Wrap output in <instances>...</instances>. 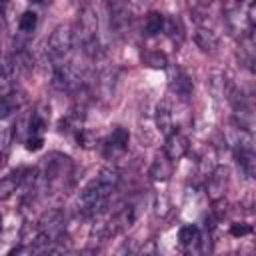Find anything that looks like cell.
Returning a JSON list of instances; mask_svg holds the SVG:
<instances>
[{
  "instance_id": "6da1fadb",
  "label": "cell",
  "mask_w": 256,
  "mask_h": 256,
  "mask_svg": "<svg viewBox=\"0 0 256 256\" xmlns=\"http://www.w3.org/2000/svg\"><path fill=\"white\" fill-rule=\"evenodd\" d=\"M120 182V172L114 166H106L98 172V176L86 184V188L80 192L78 202H76V210L82 218H90V216H100L106 212L110 196L114 192V188Z\"/></svg>"
},
{
  "instance_id": "7a4b0ae2",
  "label": "cell",
  "mask_w": 256,
  "mask_h": 256,
  "mask_svg": "<svg viewBox=\"0 0 256 256\" xmlns=\"http://www.w3.org/2000/svg\"><path fill=\"white\" fill-rule=\"evenodd\" d=\"M74 42H76V34L72 30V26H68V24L56 26L54 32L50 34V38L46 40V56H48V60L54 62V66L66 64V58L74 50Z\"/></svg>"
},
{
  "instance_id": "3957f363",
  "label": "cell",
  "mask_w": 256,
  "mask_h": 256,
  "mask_svg": "<svg viewBox=\"0 0 256 256\" xmlns=\"http://www.w3.org/2000/svg\"><path fill=\"white\" fill-rule=\"evenodd\" d=\"M52 86L56 90H62V92H78L82 88V74L70 62L54 66V70H52Z\"/></svg>"
},
{
  "instance_id": "277c9868",
  "label": "cell",
  "mask_w": 256,
  "mask_h": 256,
  "mask_svg": "<svg viewBox=\"0 0 256 256\" xmlns=\"http://www.w3.org/2000/svg\"><path fill=\"white\" fill-rule=\"evenodd\" d=\"M190 150V140L182 134V132H172L170 136H166V144H164V156L172 162L184 158Z\"/></svg>"
},
{
  "instance_id": "5b68a950",
  "label": "cell",
  "mask_w": 256,
  "mask_h": 256,
  "mask_svg": "<svg viewBox=\"0 0 256 256\" xmlns=\"http://www.w3.org/2000/svg\"><path fill=\"white\" fill-rule=\"evenodd\" d=\"M226 180H228V170L226 166H216L210 176H208V184H206V190H208V196L210 200H220L224 196V190H226Z\"/></svg>"
},
{
  "instance_id": "8992f818",
  "label": "cell",
  "mask_w": 256,
  "mask_h": 256,
  "mask_svg": "<svg viewBox=\"0 0 256 256\" xmlns=\"http://www.w3.org/2000/svg\"><path fill=\"white\" fill-rule=\"evenodd\" d=\"M170 90L176 92L182 100H188L192 96V92H194L190 76L180 68H172L170 70Z\"/></svg>"
},
{
  "instance_id": "52a82bcc",
  "label": "cell",
  "mask_w": 256,
  "mask_h": 256,
  "mask_svg": "<svg viewBox=\"0 0 256 256\" xmlns=\"http://www.w3.org/2000/svg\"><path fill=\"white\" fill-rule=\"evenodd\" d=\"M234 156H236V162H238L240 170H242L248 178H254V174H256V154H254V146H236V148H234Z\"/></svg>"
},
{
  "instance_id": "ba28073f",
  "label": "cell",
  "mask_w": 256,
  "mask_h": 256,
  "mask_svg": "<svg viewBox=\"0 0 256 256\" xmlns=\"http://www.w3.org/2000/svg\"><path fill=\"white\" fill-rule=\"evenodd\" d=\"M148 174H150V178L156 180V182H166V180H170V176L174 174V162L168 160L164 154H158V156L152 160Z\"/></svg>"
},
{
  "instance_id": "9c48e42d",
  "label": "cell",
  "mask_w": 256,
  "mask_h": 256,
  "mask_svg": "<svg viewBox=\"0 0 256 256\" xmlns=\"http://www.w3.org/2000/svg\"><path fill=\"white\" fill-rule=\"evenodd\" d=\"M194 42L202 52H216V48L220 46V36L206 26H198L194 32Z\"/></svg>"
},
{
  "instance_id": "30bf717a",
  "label": "cell",
  "mask_w": 256,
  "mask_h": 256,
  "mask_svg": "<svg viewBox=\"0 0 256 256\" xmlns=\"http://www.w3.org/2000/svg\"><path fill=\"white\" fill-rule=\"evenodd\" d=\"M156 126L164 136H170L174 132V118H172V108L168 100H162L156 106Z\"/></svg>"
},
{
  "instance_id": "8fae6325",
  "label": "cell",
  "mask_w": 256,
  "mask_h": 256,
  "mask_svg": "<svg viewBox=\"0 0 256 256\" xmlns=\"http://www.w3.org/2000/svg\"><path fill=\"white\" fill-rule=\"evenodd\" d=\"M128 142H130V132H128L126 128H122V126H116V128L108 134V138L104 140L106 148L116 150V152H124V150L128 148Z\"/></svg>"
},
{
  "instance_id": "7c38bea8",
  "label": "cell",
  "mask_w": 256,
  "mask_h": 256,
  "mask_svg": "<svg viewBox=\"0 0 256 256\" xmlns=\"http://www.w3.org/2000/svg\"><path fill=\"white\" fill-rule=\"evenodd\" d=\"M208 88H210V92H212V96H214L216 100H220L222 96H226V78H224V74L214 70V72L210 74Z\"/></svg>"
},
{
  "instance_id": "4fadbf2b",
  "label": "cell",
  "mask_w": 256,
  "mask_h": 256,
  "mask_svg": "<svg viewBox=\"0 0 256 256\" xmlns=\"http://www.w3.org/2000/svg\"><path fill=\"white\" fill-rule=\"evenodd\" d=\"M164 24H166V18L164 14L160 12H150L148 18H146V34L148 36H156L164 30Z\"/></svg>"
},
{
  "instance_id": "5bb4252c",
  "label": "cell",
  "mask_w": 256,
  "mask_h": 256,
  "mask_svg": "<svg viewBox=\"0 0 256 256\" xmlns=\"http://www.w3.org/2000/svg\"><path fill=\"white\" fill-rule=\"evenodd\" d=\"M198 234H200V230H198L196 224H186V226H182L180 232H178V242H180V246L186 248V246H190V244H196Z\"/></svg>"
},
{
  "instance_id": "9a60e30c",
  "label": "cell",
  "mask_w": 256,
  "mask_h": 256,
  "mask_svg": "<svg viewBox=\"0 0 256 256\" xmlns=\"http://www.w3.org/2000/svg\"><path fill=\"white\" fill-rule=\"evenodd\" d=\"M18 174H20V170H18ZM16 172H12L8 178H2L0 180V200H6L8 196H12V192L16 190V186H18V182L22 180V176H18Z\"/></svg>"
},
{
  "instance_id": "2e32d148",
  "label": "cell",
  "mask_w": 256,
  "mask_h": 256,
  "mask_svg": "<svg viewBox=\"0 0 256 256\" xmlns=\"http://www.w3.org/2000/svg\"><path fill=\"white\" fill-rule=\"evenodd\" d=\"M36 24H38V14L32 10H26V12H22V16L18 20V30L24 34H30V32H34Z\"/></svg>"
},
{
  "instance_id": "e0dca14e",
  "label": "cell",
  "mask_w": 256,
  "mask_h": 256,
  "mask_svg": "<svg viewBox=\"0 0 256 256\" xmlns=\"http://www.w3.org/2000/svg\"><path fill=\"white\" fill-rule=\"evenodd\" d=\"M142 60H144V64H148L150 68H166V66H168V58H166V54L160 52V50L146 52V54L142 56Z\"/></svg>"
},
{
  "instance_id": "ac0fdd59",
  "label": "cell",
  "mask_w": 256,
  "mask_h": 256,
  "mask_svg": "<svg viewBox=\"0 0 256 256\" xmlns=\"http://www.w3.org/2000/svg\"><path fill=\"white\" fill-rule=\"evenodd\" d=\"M164 30H168V34H170V38H174L176 42H182V38H184V28H182V22L178 20V18H168L166 20V24H164Z\"/></svg>"
},
{
  "instance_id": "d6986e66",
  "label": "cell",
  "mask_w": 256,
  "mask_h": 256,
  "mask_svg": "<svg viewBox=\"0 0 256 256\" xmlns=\"http://www.w3.org/2000/svg\"><path fill=\"white\" fill-rule=\"evenodd\" d=\"M44 128H46V120L42 118L40 112H34L28 122V136H42Z\"/></svg>"
},
{
  "instance_id": "ffe728a7",
  "label": "cell",
  "mask_w": 256,
  "mask_h": 256,
  "mask_svg": "<svg viewBox=\"0 0 256 256\" xmlns=\"http://www.w3.org/2000/svg\"><path fill=\"white\" fill-rule=\"evenodd\" d=\"M196 244H198L202 256H208V254L212 252V234H210V228H206L202 234H198Z\"/></svg>"
},
{
  "instance_id": "44dd1931",
  "label": "cell",
  "mask_w": 256,
  "mask_h": 256,
  "mask_svg": "<svg viewBox=\"0 0 256 256\" xmlns=\"http://www.w3.org/2000/svg\"><path fill=\"white\" fill-rule=\"evenodd\" d=\"M76 140H78V144L82 148H92L96 144V136L90 130H86V128H82V130L76 132Z\"/></svg>"
},
{
  "instance_id": "7402d4cb",
  "label": "cell",
  "mask_w": 256,
  "mask_h": 256,
  "mask_svg": "<svg viewBox=\"0 0 256 256\" xmlns=\"http://www.w3.org/2000/svg\"><path fill=\"white\" fill-rule=\"evenodd\" d=\"M230 234H232L234 238L248 236V234H252V226H250V224H246V222H236V224H232V226H230Z\"/></svg>"
},
{
  "instance_id": "603a6c76",
  "label": "cell",
  "mask_w": 256,
  "mask_h": 256,
  "mask_svg": "<svg viewBox=\"0 0 256 256\" xmlns=\"http://www.w3.org/2000/svg\"><path fill=\"white\" fill-rule=\"evenodd\" d=\"M140 256H160V248H158V242L154 238L146 240L140 248Z\"/></svg>"
},
{
  "instance_id": "cb8c5ba5",
  "label": "cell",
  "mask_w": 256,
  "mask_h": 256,
  "mask_svg": "<svg viewBox=\"0 0 256 256\" xmlns=\"http://www.w3.org/2000/svg\"><path fill=\"white\" fill-rule=\"evenodd\" d=\"M42 144H44V138H42V136H28L24 146H26V150L36 152V150H40V148H42Z\"/></svg>"
},
{
  "instance_id": "d4e9b609",
  "label": "cell",
  "mask_w": 256,
  "mask_h": 256,
  "mask_svg": "<svg viewBox=\"0 0 256 256\" xmlns=\"http://www.w3.org/2000/svg\"><path fill=\"white\" fill-rule=\"evenodd\" d=\"M14 90V86H12V80L10 78H4V76H0V102L10 94Z\"/></svg>"
},
{
  "instance_id": "484cf974",
  "label": "cell",
  "mask_w": 256,
  "mask_h": 256,
  "mask_svg": "<svg viewBox=\"0 0 256 256\" xmlns=\"http://www.w3.org/2000/svg\"><path fill=\"white\" fill-rule=\"evenodd\" d=\"M14 254H18V248H16V250H12V252H10L8 256H14Z\"/></svg>"
},
{
  "instance_id": "4316f807",
  "label": "cell",
  "mask_w": 256,
  "mask_h": 256,
  "mask_svg": "<svg viewBox=\"0 0 256 256\" xmlns=\"http://www.w3.org/2000/svg\"><path fill=\"white\" fill-rule=\"evenodd\" d=\"M176 256H188V254H186V252H178Z\"/></svg>"
},
{
  "instance_id": "83f0119b",
  "label": "cell",
  "mask_w": 256,
  "mask_h": 256,
  "mask_svg": "<svg viewBox=\"0 0 256 256\" xmlns=\"http://www.w3.org/2000/svg\"><path fill=\"white\" fill-rule=\"evenodd\" d=\"M0 164H2V154H0Z\"/></svg>"
},
{
  "instance_id": "f1b7e54d",
  "label": "cell",
  "mask_w": 256,
  "mask_h": 256,
  "mask_svg": "<svg viewBox=\"0 0 256 256\" xmlns=\"http://www.w3.org/2000/svg\"><path fill=\"white\" fill-rule=\"evenodd\" d=\"M0 228H2V220H0Z\"/></svg>"
}]
</instances>
